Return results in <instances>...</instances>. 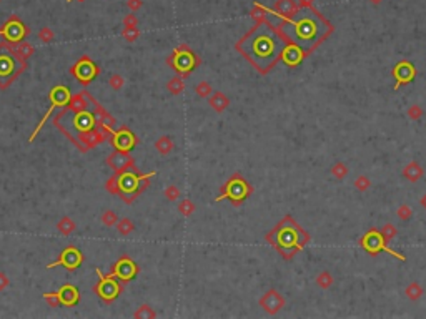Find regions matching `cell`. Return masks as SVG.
I'll return each instance as SVG.
<instances>
[{"label":"cell","instance_id":"obj_27","mask_svg":"<svg viewBox=\"0 0 426 319\" xmlns=\"http://www.w3.org/2000/svg\"><path fill=\"white\" fill-rule=\"evenodd\" d=\"M403 176L415 183V181H418L423 176V168L418 165V161H409L406 167L403 168Z\"/></svg>","mask_w":426,"mask_h":319},{"label":"cell","instance_id":"obj_17","mask_svg":"<svg viewBox=\"0 0 426 319\" xmlns=\"http://www.w3.org/2000/svg\"><path fill=\"white\" fill-rule=\"evenodd\" d=\"M391 75H393V78L396 80V85H395V88H393V90L396 92L401 85H406V83L411 82L413 78H415V76H416V68L413 67V63L403 60V62L396 63L395 68H393V72H391Z\"/></svg>","mask_w":426,"mask_h":319},{"label":"cell","instance_id":"obj_11","mask_svg":"<svg viewBox=\"0 0 426 319\" xmlns=\"http://www.w3.org/2000/svg\"><path fill=\"white\" fill-rule=\"evenodd\" d=\"M250 193H251L250 185L246 183L240 175H235L226 181V185L223 187V193L220 196H217L215 201H222L225 200V198H228L235 205H240L246 196H250Z\"/></svg>","mask_w":426,"mask_h":319},{"label":"cell","instance_id":"obj_43","mask_svg":"<svg viewBox=\"0 0 426 319\" xmlns=\"http://www.w3.org/2000/svg\"><path fill=\"white\" fill-rule=\"evenodd\" d=\"M43 300L47 301V304L50 306V308H57V306H60V301H59V296H57V291H47L42 294Z\"/></svg>","mask_w":426,"mask_h":319},{"label":"cell","instance_id":"obj_52","mask_svg":"<svg viewBox=\"0 0 426 319\" xmlns=\"http://www.w3.org/2000/svg\"><path fill=\"white\" fill-rule=\"evenodd\" d=\"M127 7L130 9V12L135 14L137 10H140L142 7H143V2H142V0H127Z\"/></svg>","mask_w":426,"mask_h":319},{"label":"cell","instance_id":"obj_44","mask_svg":"<svg viewBox=\"0 0 426 319\" xmlns=\"http://www.w3.org/2000/svg\"><path fill=\"white\" fill-rule=\"evenodd\" d=\"M370 187H371V181L368 180L365 175H360L358 178L355 180V188L358 189V191H366Z\"/></svg>","mask_w":426,"mask_h":319},{"label":"cell","instance_id":"obj_19","mask_svg":"<svg viewBox=\"0 0 426 319\" xmlns=\"http://www.w3.org/2000/svg\"><path fill=\"white\" fill-rule=\"evenodd\" d=\"M260 306L268 314H277L282 311L283 306H285V298H283L277 289H270V291L260 300Z\"/></svg>","mask_w":426,"mask_h":319},{"label":"cell","instance_id":"obj_23","mask_svg":"<svg viewBox=\"0 0 426 319\" xmlns=\"http://www.w3.org/2000/svg\"><path fill=\"white\" fill-rule=\"evenodd\" d=\"M72 125H74L77 133H82V131L90 130L93 127H97V118L90 110H83V112L75 113L74 120H72Z\"/></svg>","mask_w":426,"mask_h":319},{"label":"cell","instance_id":"obj_12","mask_svg":"<svg viewBox=\"0 0 426 319\" xmlns=\"http://www.w3.org/2000/svg\"><path fill=\"white\" fill-rule=\"evenodd\" d=\"M362 248L365 249L366 253H370L371 256H376L378 253L381 251H386L388 254H391V256H396L398 260L405 261L406 258L401 256L400 253L393 251V249H389L386 246V241H385L383 235H381V231H378V229H370V231L366 233L363 238H362Z\"/></svg>","mask_w":426,"mask_h":319},{"label":"cell","instance_id":"obj_41","mask_svg":"<svg viewBox=\"0 0 426 319\" xmlns=\"http://www.w3.org/2000/svg\"><path fill=\"white\" fill-rule=\"evenodd\" d=\"M37 37H39V40L42 43H50V42H54L55 34H54V30H52V28L43 27V28H40V32L37 34Z\"/></svg>","mask_w":426,"mask_h":319},{"label":"cell","instance_id":"obj_45","mask_svg":"<svg viewBox=\"0 0 426 319\" xmlns=\"http://www.w3.org/2000/svg\"><path fill=\"white\" fill-rule=\"evenodd\" d=\"M108 85H110L113 90H120V88L125 85V80H123V76H122V75L113 74V75H110V78H108Z\"/></svg>","mask_w":426,"mask_h":319},{"label":"cell","instance_id":"obj_51","mask_svg":"<svg viewBox=\"0 0 426 319\" xmlns=\"http://www.w3.org/2000/svg\"><path fill=\"white\" fill-rule=\"evenodd\" d=\"M268 14V9H265V7H262V5H255V9H253V12H251V15H253V19H263V15H266Z\"/></svg>","mask_w":426,"mask_h":319},{"label":"cell","instance_id":"obj_34","mask_svg":"<svg viewBox=\"0 0 426 319\" xmlns=\"http://www.w3.org/2000/svg\"><path fill=\"white\" fill-rule=\"evenodd\" d=\"M122 37L130 43L137 42L140 37V28L139 27H123V30H122Z\"/></svg>","mask_w":426,"mask_h":319},{"label":"cell","instance_id":"obj_24","mask_svg":"<svg viewBox=\"0 0 426 319\" xmlns=\"http://www.w3.org/2000/svg\"><path fill=\"white\" fill-rule=\"evenodd\" d=\"M82 92H83L85 98L90 100V102L93 103V107H95V113H93V115H95V118H97V125L105 123V125H110V127H115V125H117L115 116H112L110 113L105 110L102 105L97 102V98H93V95L90 94V92H88V90H82Z\"/></svg>","mask_w":426,"mask_h":319},{"label":"cell","instance_id":"obj_37","mask_svg":"<svg viewBox=\"0 0 426 319\" xmlns=\"http://www.w3.org/2000/svg\"><path fill=\"white\" fill-rule=\"evenodd\" d=\"M117 221H119V216H117V213L113 211V209H107V211L102 213V223L107 226V228L115 226Z\"/></svg>","mask_w":426,"mask_h":319},{"label":"cell","instance_id":"obj_40","mask_svg":"<svg viewBox=\"0 0 426 319\" xmlns=\"http://www.w3.org/2000/svg\"><path fill=\"white\" fill-rule=\"evenodd\" d=\"M195 94L200 96V98H206V96L212 95V85L208 82H200L195 87Z\"/></svg>","mask_w":426,"mask_h":319},{"label":"cell","instance_id":"obj_8","mask_svg":"<svg viewBox=\"0 0 426 319\" xmlns=\"http://www.w3.org/2000/svg\"><path fill=\"white\" fill-rule=\"evenodd\" d=\"M48 96H50V107H48V110L45 112V115H43V116H42V120H40V122H39L37 128H35V130L32 131L30 138H28V141H30V143L39 136L40 130H42V128L45 127V123L48 122V118H50V116H52V113H54L55 108H59V107H65V105L70 102L72 94H70V88L65 87V85H55V87L50 90V94H48Z\"/></svg>","mask_w":426,"mask_h":319},{"label":"cell","instance_id":"obj_56","mask_svg":"<svg viewBox=\"0 0 426 319\" xmlns=\"http://www.w3.org/2000/svg\"><path fill=\"white\" fill-rule=\"evenodd\" d=\"M370 2H371V3H380L381 0H370Z\"/></svg>","mask_w":426,"mask_h":319},{"label":"cell","instance_id":"obj_38","mask_svg":"<svg viewBox=\"0 0 426 319\" xmlns=\"http://www.w3.org/2000/svg\"><path fill=\"white\" fill-rule=\"evenodd\" d=\"M331 175H333L335 178H338V180L345 178V176L348 175V168H346V165H345L343 161H336L333 167H331Z\"/></svg>","mask_w":426,"mask_h":319},{"label":"cell","instance_id":"obj_31","mask_svg":"<svg viewBox=\"0 0 426 319\" xmlns=\"http://www.w3.org/2000/svg\"><path fill=\"white\" fill-rule=\"evenodd\" d=\"M167 90H168L172 95H180L182 92L185 90V82H183V78H182L180 75H178V76H173V78L167 83Z\"/></svg>","mask_w":426,"mask_h":319},{"label":"cell","instance_id":"obj_36","mask_svg":"<svg viewBox=\"0 0 426 319\" xmlns=\"http://www.w3.org/2000/svg\"><path fill=\"white\" fill-rule=\"evenodd\" d=\"M133 316H135L137 319H142V318H150V319H153V318H157V313L155 311H153L152 308H150L148 304H142L139 309L135 311V313H133Z\"/></svg>","mask_w":426,"mask_h":319},{"label":"cell","instance_id":"obj_26","mask_svg":"<svg viewBox=\"0 0 426 319\" xmlns=\"http://www.w3.org/2000/svg\"><path fill=\"white\" fill-rule=\"evenodd\" d=\"M208 103L215 112H223L228 108L230 100L226 98V95H223L222 92H217V94H212L208 96Z\"/></svg>","mask_w":426,"mask_h":319},{"label":"cell","instance_id":"obj_15","mask_svg":"<svg viewBox=\"0 0 426 319\" xmlns=\"http://www.w3.org/2000/svg\"><path fill=\"white\" fill-rule=\"evenodd\" d=\"M110 143L119 151H132L139 145V138L127 125H123V127H120V130H113L110 135Z\"/></svg>","mask_w":426,"mask_h":319},{"label":"cell","instance_id":"obj_28","mask_svg":"<svg viewBox=\"0 0 426 319\" xmlns=\"http://www.w3.org/2000/svg\"><path fill=\"white\" fill-rule=\"evenodd\" d=\"M57 229L60 231V235L70 236L72 233L77 229V225H75V221L72 220L70 216H62L59 220V223H57Z\"/></svg>","mask_w":426,"mask_h":319},{"label":"cell","instance_id":"obj_29","mask_svg":"<svg viewBox=\"0 0 426 319\" xmlns=\"http://www.w3.org/2000/svg\"><path fill=\"white\" fill-rule=\"evenodd\" d=\"M155 148H157V151L160 153V155L165 156V155H170V153L173 151L175 143H173V140L170 138V136L163 135V136H160V138L155 141Z\"/></svg>","mask_w":426,"mask_h":319},{"label":"cell","instance_id":"obj_33","mask_svg":"<svg viewBox=\"0 0 426 319\" xmlns=\"http://www.w3.org/2000/svg\"><path fill=\"white\" fill-rule=\"evenodd\" d=\"M405 294H406L411 301H416V300H420L421 294H423V288H421L416 281H413V282H409L408 288L405 289Z\"/></svg>","mask_w":426,"mask_h":319},{"label":"cell","instance_id":"obj_55","mask_svg":"<svg viewBox=\"0 0 426 319\" xmlns=\"http://www.w3.org/2000/svg\"><path fill=\"white\" fill-rule=\"evenodd\" d=\"M421 205H423V208L426 209V195H423V198H421Z\"/></svg>","mask_w":426,"mask_h":319},{"label":"cell","instance_id":"obj_2","mask_svg":"<svg viewBox=\"0 0 426 319\" xmlns=\"http://www.w3.org/2000/svg\"><path fill=\"white\" fill-rule=\"evenodd\" d=\"M278 32L286 43L300 47L306 56L333 32V27L313 7L300 9L290 20H282Z\"/></svg>","mask_w":426,"mask_h":319},{"label":"cell","instance_id":"obj_22","mask_svg":"<svg viewBox=\"0 0 426 319\" xmlns=\"http://www.w3.org/2000/svg\"><path fill=\"white\" fill-rule=\"evenodd\" d=\"M305 56L306 55L303 54V50L300 47L293 45V43H286L285 48H283V52H282L280 60H283V63H285L286 67H297L303 62Z\"/></svg>","mask_w":426,"mask_h":319},{"label":"cell","instance_id":"obj_47","mask_svg":"<svg viewBox=\"0 0 426 319\" xmlns=\"http://www.w3.org/2000/svg\"><path fill=\"white\" fill-rule=\"evenodd\" d=\"M165 198H167L168 201H177L178 198H180V188L177 187H167L165 188Z\"/></svg>","mask_w":426,"mask_h":319},{"label":"cell","instance_id":"obj_1","mask_svg":"<svg viewBox=\"0 0 426 319\" xmlns=\"http://www.w3.org/2000/svg\"><path fill=\"white\" fill-rule=\"evenodd\" d=\"M285 45L286 40L280 35V32L275 30L268 22L260 20L257 27L237 43V48L260 74H268L278 63Z\"/></svg>","mask_w":426,"mask_h":319},{"label":"cell","instance_id":"obj_18","mask_svg":"<svg viewBox=\"0 0 426 319\" xmlns=\"http://www.w3.org/2000/svg\"><path fill=\"white\" fill-rule=\"evenodd\" d=\"M108 136H110V135H105V131L100 130L99 127H93V128H90V130H87V131L77 133V140L83 145L87 151L90 150V148H95L97 145L103 143Z\"/></svg>","mask_w":426,"mask_h":319},{"label":"cell","instance_id":"obj_16","mask_svg":"<svg viewBox=\"0 0 426 319\" xmlns=\"http://www.w3.org/2000/svg\"><path fill=\"white\" fill-rule=\"evenodd\" d=\"M105 161H107L108 167H112L113 171L119 173V175H120V173H123V171H127V169L137 168L135 167V160H133V156L130 155V151L115 150L112 155H108L107 158H105Z\"/></svg>","mask_w":426,"mask_h":319},{"label":"cell","instance_id":"obj_48","mask_svg":"<svg viewBox=\"0 0 426 319\" xmlns=\"http://www.w3.org/2000/svg\"><path fill=\"white\" fill-rule=\"evenodd\" d=\"M396 215L400 216V220L408 221L409 218L413 216V209H411V206H408V205H403V206H400V208H398V211H396Z\"/></svg>","mask_w":426,"mask_h":319},{"label":"cell","instance_id":"obj_53","mask_svg":"<svg viewBox=\"0 0 426 319\" xmlns=\"http://www.w3.org/2000/svg\"><path fill=\"white\" fill-rule=\"evenodd\" d=\"M9 284H10V280H9V276H7L5 273H2V271H0V293H2V291H5V289L9 288Z\"/></svg>","mask_w":426,"mask_h":319},{"label":"cell","instance_id":"obj_57","mask_svg":"<svg viewBox=\"0 0 426 319\" xmlns=\"http://www.w3.org/2000/svg\"><path fill=\"white\" fill-rule=\"evenodd\" d=\"M67 2H74V0H67Z\"/></svg>","mask_w":426,"mask_h":319},{"label":"cell","instance_id":"obj_21","mask_svg":"<svg viewBox=\"0 0 426 319\" xmlns=\"http://www.w3.org/2000/svg\"><path fill=\"white\" fill-rule=\"evenodd\" d=\"M300 10L298 3L293 2V0H278L275 3V9L268 10L270 14H273V17L282 19V20H290L295 14Z\"/></svg>","mask_w":426,"mask_h":319},{"label":"cell","instance_id":"obj_58","mask_svg":"<svg viewBox=\"0 0 426 319\" xmlns=\"http://www.w3.org/2000/svg\"><path fill=\"white\" fill-rule=\"evenodd\" d=\"M0 2H2V0H0Z\"/></svg>","mask_w":426,"mask_h":319},{"label":"cell","instance_id":"obj_3","mask_svg":"<svg viewBox=\"0 0 426 319\" xmlns=\"http://www.w3.org/2000/svg\"><path fill=\"white\" fill-rule=\"evenodd\" d=\"M266 241L286 260H291L298 251H302L310 241V236L305 229L295 223L291 216H286L277 228H273L266 235Z\"/></svg>","mask_w":426,"mask_h":319},{"label":"cell","instance_id":"obj_9","mask_svg":"<svg viewBox=\"0 0 426 319\" xmlns=\"http://www.w3.org/2000/svg\"><path fill=\"white\" fill-rule=\"evenodd\" d=\"M68 74H70L79 83H82L83 87L90 85L97 76L100 75V68L97 63H93V60L88 55L80 56L79 60L68 68Z\"/></svg>","mask_w":426,"mask_h":319},{"label":"cell","instance_id":"obj_30","mask_svg":"<svg viewBox=\"0 0 426 319\" xmlns=\"http://www.w3.org/2000/svg\"><path fill=\"white\" fill-rule=\"evenodd\" d=\"M115 226L120 236H128L130 233H133V229H135V223H133L132 220H128V218H122V220L117 221Z\"/></svg>","mask_w":426,"mask_h":319},{"label":"cell","instance_id":"obj_10","mask_svg":"<svg viewBox=\"0 0 426 319\" xmlns=\"http://www.w3.org/2000/svg\"><path fill=\"white\" fill-rule=\"evenodd\" d=\"M28 35H30V28L17 15L9 17L5 20V23L0 27V37L5 38V42L10 43V45H17L22 40H25Z\"/></svg>","mask_w":426,"mask_h":319},{"label":"cell","instance_id":"obj_6","mask_svg":"<svg viewBox=\"0 0 426 319\" xmlns=\"http://www.w3.org/2000/svg\"><path fill=\"white\" fill-rule=\"evenodd\" d=\"M167 63L182 78H185L197 68V65L200 63V58L186 45H180L172 52V55L167 58Z\"/></svg>","mask_w":426,"mask_h":319},{"label":"cell","instance_id":"obj_25","mask_svg":"<svg viewBox=\"0 0 426 319\" xmlns=\"http://www.w3.org/2000/svg\"><path fill=\"white\" fill-rule=\"evenodd\" d=\"M65 107L68 108V112H74V113H79V112L88 110V103H87V100H85L83 92H79V94L72 95L70 102L65 105Z\"/></svg>","mask_w":426,"mask_h":319},{"label":"cell","instance_id":"obj_50","mask_svg":"<svg viewBox=\"0 0 426 319\" xmlns=\"http://www.w3.org/2000/svg\"><path fill=\"white\" fill-rule=\"evenodd\" d=\"M123 27H139V19L133 12H130L128 15L123 17Z\"/></svg>","mask_w":426,"mask_h":319},{"label":"cell","instance_id":"obj_54","mask_svg":"<svg viewBox=\"0 0 426 319\" xmlns=\"http://www.w3.org/2000/svg\"><path fill=\"white\" fill-rule=\"evenodd\" d=\"M313 5V0H298V7L300 9H308V7Z\"/></svg>","mask_w":426,"mask_h":319},{"label":"cell","instance_id":"obj_13","mask_svg":"<svg viewBox=\"0 0 426 319\" xmlns=\"http://www.w3.org/2000/svg\"><path fill=\"white\" fill-rule=\"evenodd\" d=\"M139 271H140L139 264H137L130 256L123 254V256H120L119 260L115 261V264L112 266V269L108 274H112V276H115L117 280L122 281L123 284H127V282H130L137 274H139Z\"/></svg>","mask_w":426,"mask_h":319},{"label":"cell","instance_id":"obj_39","mask_svg":"<svg viewBox=\"0 0 426 319\" xmlns=\"http://www.w3.org/2000/svg\"><path fill=\"white\" fill-rule=\"evenodd\" d=\"M105 189H107L110 195H119V175L117 173H113V175L110 176V178L107 180V183H105Z\"/></svg>","mask_w":426,"mask_h":319},{"label":"cell","instance_id":"obj_4","mask_svg":"<svg viewBox=\"0 0 426 319\" xmlns=\"http://www.w3.org/2000/svg\"><path fill=\"white\" fill-rule=\"evenodd\" d=\"M119 175V173H117ZM155 171L140 173L137 168L127 169V171L119 175V195L127 205L133 203L135 198H139L142 193L150 187V180L155 176Z\"/></svg>","mask_w":426,"mask_h":319},{"label":"cell","instance_id":"obj_14","mask_svg":"<svg viewBox=\"0 0 426 319\" xmlns=\"http://www.w3.org/2000/svg\"><path fill=\"white\" fill-rule=\"evenodd\" d=\"M82 263H83V253L80 251L79 248H75V246H67V248L60 253L59 260L47 264V269H54L57 266H63L67 271L74 273L77 271V268H80Z\"/></svg>","mask_w":426,"mask_h":319},{"label":"cell","instance_id":"obj_49","mask_svg":"<svg viewBox=\"0 0 426 319\" xmlns=\"http://www.w3.org/2000/svg\"><path fill=\"white\" fill-rule=\"evenodd\" d=\"M408 116L411 120H420L421 116H423V110H421V107H418V105H411V107L408 108Z\"/></svg>","mask_w":426,"mask_h":319},{"label":"cell","instance_id":"obj_46","mask_svg":"<svg viewBox=\"0 0 426 319\" xmlns=\"http://www.w3.org/2000/svg\"><path fill=\"white\" fill-rule=\"evenodd\" d=\"M381 235H383V238H385V241H386V243H389V240H393V238L396 236V228L393 225H385L383 226V229H381Z\"/></svg>","mask_w":426,"mask_h":319},{"label":"cell","instance_id":"obj_32","mask_svg":"<svg viewBox=\"0 0 426 319\" xmlns=\"http://www.w3.org/2000/svg\"><path fill=\"white\" fill-rule=\"evenodd\" d=\"M14 48H15V52H17V54L22 56V58H25V60L30 58V56L35 54L34 45H30V43L25 42V40H22V42L17 43V45H14Z\"/></svg>","mask_w":426,"mask_h":319},{"label":"cell","instance_id":"obj_20","mask_svg":"<svg viewBox=\"0 0 426 319\" xmlns=\"http://www.w3.org/2000/svg\"><path fill=\"white\" fill-rule=\"evenodd\" d=\"M57 296H59L60 306H67V308L77 306L80 302V291L74 284H62L57 289Z\"/></svg>","mask_w":426,"mask_h":319},{"label":"cell","instance_id":"obj_35","mask_svg":"<svg viewBox=\"0 0 426 319\" xmlns=\"http://www.w3.org/2000/svg\"><path fill=\"white\" fill-rule=\"evenodd\" d=\"M316 284H318L322 289L331 288V284H333V276H331V273H328V271L320 273L318 276H316Z\"/></svg>","mask_w":426,"mask_h":319},{"label":"cell","instance_id":"obj_42","mask_svg":"<svg viewBox=\"0 0 426 319\" xmlns=\"http://www.w3.org/2000/svg\"><path fill=\"white\" fill-rule=\"evenodd\" d=\"M178 211H180V215H183V216H192L193 211H195L193 201H190V200L180 201V205H178Z\"/></svg>","mask_w":426,"mask_h":319},{"label":"cell","instance_id":"obj_5","mask_svg":"<svg viewBox=\"0 0 426 319\" xmlns=\"http://www.w3.org/2000/svg\"><path fill=\"white\" fill-rule=\"evenodd\" d=\"M0 45L9 52V54H0V90H7L27 68V62L15 52L14 45L7 42H0Z\"/></svg>","mask_w":426,"mask_h":319},{"label":"cell","instance_id":"obj_7","mask_svg":"<svg viewBox=\"0 0 426 319\" xmlns=\"http://www.w3.org/2000/svg\"><path fill=\"white\" fill-rule=\"evenodd\" d=\"M95 273L97 276H99V281L93 286V291L97 293V296H99L105 304H112V302L123 293V282L119 281L115 276H112V274L108 273L103 274L102 269L99 268L95 269Z\"/></svg>","mask_w":426,"mask_h":319}]
</instances>
